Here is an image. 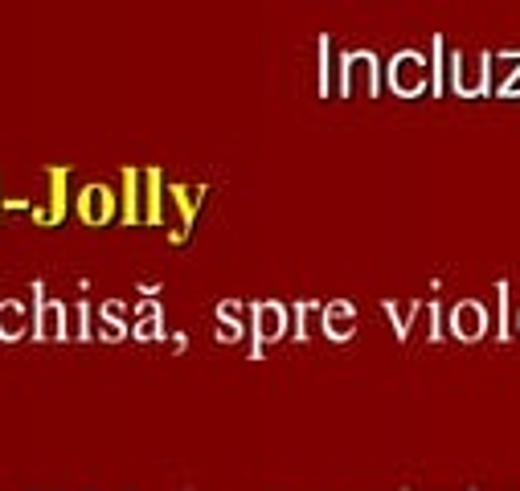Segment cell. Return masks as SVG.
Instances as JSON below:
<instances>
[{"mask_svg": "<svg viewBox=\"0 0 520 491\" xmlns=\"http://www.w3.org/2000/svg\"><path fill=\"white\" fill-rule=\"evenodd\" d=\"M33 336L37 340H66L70 336V311L62 299H46V287L33 283Z\"/></svg>", "mask_w": 520, "mask_h": 491, "instance_id": "cell-1", "label": "cell"}, {"mask_svg": "<svg viewBox=\"0 0 520 491\" xmlns=\"http://www.w3.org/2000/svg\"><path fill=\"white\" fill-rule=\"evenodd\" d=\"M377 86H381V74H377V58L369 50L340 58V91L344 95H377Z\"/></svg>", "mask_w": 520, "mask_h": 491, "instance_id": "cell-2", "label": "cell"}, {"mask_svg": "<svg viewBox=\"0 0 520 491\" xmlns=\"http://www.w3.org/2000/svg\"><path fill=\"white\" fill-rule=\"evenodd\" d=\"M426 58L422 54H414V50H402L394 62H389V86H394L398 95H418V91H426Z\"/></svg>", "mask_w": 520, "mask_h": 491, "instance_id": "cell-3", "label": "cell"}, {"mask_svg": "<svg viewBox=\"0 0 520 491\" xmlns=\"http://www.w3.org/2000/svg\"><path fill=\"white\" fill-rule=\"evenodd\" d=\"M287 332V307L283 303H254V356L267 340H279Z\"/></svg>", "mask_w": 520, "mask_h": 491, "instance_id": "cell-4", "label": "cell"}, {"mask_svg": "<svg viewBox=\"0 0 520 491\" xmlns=\"http://www.w3.org/2000/svg\"><path fill=\"white\" fill-rule=\"evenodd\" d=\"M78 213H82L86 226H103V221H111V213H115V193L107 185H86L78 193Z\"/></svg>", "mask_w": 520, "mask_h": 491, "instance_id": "cell-5", "label": "cell"}, {"mask_svg": "<svg viewBox=\"0 0 520 491\" xmlns=\"http://www.w3.org/2000/svg\"><path fill=\"white\" fill-rule=\"evenodd\" d=\"M357 332V307L353 303H328L324 307V336L349 340Z\"/></svg>", "mask_w": 520, "mask_h": 491, "instance_id": "cell-6", "label": "cell"}, {"mask_svg": "<svg viewBox=\"0 0 520 491\" xmlns=\"http://www.w3.org/2000/svg\"><path fill=\"white\" fill-rule=\"evenodd\" d=\"M29 324H33V316L25 311L21 299H5V303H0V340H21L29 332Z\"/></svg>", "mask_w": 520, "mask_h": 491, "instance_id": "cell-7", "label": "cell"}, {"mask_svg": "<svg viewBox=\"0 0 520 491\" xmlns=\"http://www.w3.org/2000/svg\"><path fill=\"white\" fill-rule=\"evenodd\" d=\"M484 307L480 303H459L455 307V332L463 336V340H475V336H484Z\"/></svg>", "mask_w": 520, "mask_h": 491, "instance_id": "cell-8", "label": "cell"}, {"mask_svg": "<svg viewBox=\"0 0 520 491\" xmlns=\"http://www.w3.org/2000/svg\"><path fill=\"white\" fill-rule=\"evenodd\" d=\"M218 320H222V328H218V336H222V340H238V336H242V324H238V303H222V307H218Z\"/></svg>", "mask_w": 520, "mask_h": 491, "instance_id": "cell-9", "label": "cell"}, {"mask_svg": "<svg viewBox=\"0 0 520 491\" xmlns=\"http://www.w3.org/2000/svg\"><path fill=\"white\" fill-rule=\"evenodd\" d=\"M103 320H107L103 336H107V340H119V336H123V324H119V303H107V307H103Z\"/></svg>", "mask_w": 520, "mask_h": 491, "instance_id": "cell-10", "label": "cell"}, {"mask_svg": "<svg viewBox=\"0 0 520 491\" xmlns=\"http://www.w3.org/2000/svg\"><path fill=\"white\" fill-rule=\"evenodd\" d=\"M160 332H164V328H160V316H144V320L136 324V336H140V340H156Z\"/></svg>", "mask_w": 520, "mask_h": 491, "instance_id": "cell-11", "label": "cell"}]
</instances>
